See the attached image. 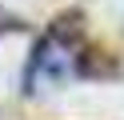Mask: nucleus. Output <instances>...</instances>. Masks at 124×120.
<instances>
[{"label": "nucleus", "mask_w": 124, "mask_h": 120, "mask_svg": "<svg viewBox=\"0 0 124 120\" xmlns=\"http://www.w3.org/2000/svg\"><path fill=\"white\" fill-rule=\"evenodd\" d=\"M84 64V44H80V32L72 24H56L40 36V44L32 48V60H28L24 72V84L28 92H48V88H60L80 72Z\"/></svg>", "instance_id": "1"}]
</instances>
